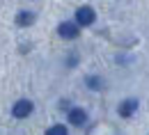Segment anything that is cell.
<instances>
[{"instance_id": "8992f818", "label": "cell", "mask_w": 149, "mask_h": 135, "mask_svg": "<svg viewBox=\"0 0 149 135\" xmlns=\"http://www.w3.org/2000/svg\"><path fill=\"white\" fill-rule=\"evenodd\" d=\"M16 23L23 25V28H25V25H32V23H35V14H32V12H19Z\"/></svg>"}, {"instance_id": "6da1fadb", "label": "cell", "mask_w": 149, "mask_h": 135, "mask_svg": "<svg viewBox=\"0 0 149 135\" xmlns=\"http://www.w3.org/2000/svg\"><path fill=\"white\" fill-rule=\"evenodd\" d=\"M76 23L78 25H92L94 23V9L92 7H78L76 9Z\"/></svg>"}, {"instance_id": "5b68a950", "label": "cell", "mask_w": 149, "mask_h": 135, "mask_svg": "<svg viewBox=\"0 0 149 135\" xmlns=\"http://www.w3.org/2000/svg\"><path fill=\"white\" fill-rule=\"evenodd\" d=\"M135 110H138V101H133V98L124 101V103L119 105V115H122V117H131Z\"/></svg>"}, {"instance_id": "ba28073f", "label": "cell", "mask_w": 149, "mask_h": 135, "mask_svg": "<svg viewBox=\"0 0 149 135\" xmlns=\"http://www.w3.org/2000/svg\"><path fill=\"white\" fill-rule=\"evenodd\" d=\"M87 85H92V89H101V80L99 78H87Z\"/></svg>"}, {"instance_id": "3957f363", "label": "cell", "mask_w": 149, "mask_h": 135, "mask_svg": "<svg viewBox=\"0 0 149 135\" xmlns=\"http://www.w3.org/2000/svg\"><path fill=\"white\" fill-rule=\"evenodd\" d=\"M57 32H60L62 39H76L78 37V25H76V23H62V25L57 28Z\"/></svg>"}, {"instance_id": "277c9868", "label": "cell", "mask_w": 149, "mask_h": 135, "mask_svg": "<svg viewBox=\"0 0 149 135\" xmlns=\"http://www.w3.org/2000/svg\"><path fill=\"white\" fill-rule=\"evenodd\" d=\"M85 119H87V115H85L83 108H74V110L69 112V124H74V126H83Z\"/></svg>"}, {"instance_id": "52a82bcc", "label": "cell", "mask_w": 149, "mask_h": 135, "mask_svg": "<svg viewBox=\"0 0 149 135\" xmlns=\"http://www.w3.org/2000/svg\"><path fill=\"white\" fill-rule=\"evenodd\" d=\"M46 135H67V128L64 126H53V128H48Z\"/></svg>"}, {"instance_id": "7a4b0ae2", "label": "cell", "mask_w": 149, "mask_h": 135, "mask_svg": "<svg viewBox=\"0 0 149 135\" xmlns=\"http://www.w3.org/2000/svg\"><path fill=\"white\" fill-rule=\"evenodd\" d=\"M32 112V103L30 101H19V103H14V108H12V115L16 117V119H23V117H28Z\"/></svg>"}]
</instances>
